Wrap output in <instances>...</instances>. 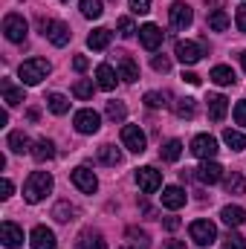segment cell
<instances>
[{"mask_svg": "<svg viewBox=\"0 0 246 249\" xmlns=\"http://www.w3.org/2000/svg\"><path fill=\"white\" fill-rule=\"evenodd\" d=\"M50 191H53V174L50 171H32L26 177V186H23L26 203H41Z\"/></svg>", "mask_w": 246, "mask_h": 249, "instance_id": "cell-1", "label": "cell"}, {"mask_svg": "<svg viewBox=\"0 0 246 249\" xmlns=\"http://www.w3.org/2000/svg\"><path fill=\"white\" fill-rule=\"evenodd\" d=\"M50 61H44V58H29V61L20 64V70H18V75H20V81L26 84V87H35V84H41L47 75H50Z\"/></svg>", "mask_w": 246, "mask_h": 249, "instance_id": "cell-2", "label": "cell"}, {"mask_svg": "<svg viewBox=\"0 0 246 249\" xmlns=\"http://www.w3.org/2000/svg\"><path fill=\"white\" fill-rule=\"evenodd\" d=\"M3 35H6L12 44H23V41H26V35H29V26H26L23 15L9 12V15L3 18Z\"/></svg>", "mask_w": 246, "mask_h": 249, "instance_id": "cell-3", "label": "cell"}, {"mask_svg": "<svg viewBox=\"0 0 246 249\" xmlns=\"http://www.w3.org/2000/svg\"><path fill=\"white\" fill-rule=\"evenodd\" d=\"M188 232H191V241L200 244V247H209V244L217 241V226L211 220H194L188 226Z\"/></svg>", "mask_w": 246, "mask_h": 249, "instance_id": "cell-4", "label": "cell"}, {"mask_svg": "<svg viewBox=\"0 0 246 249\" xmlns=\"http://www.w3.org/2000/svg\"><path fill=\"white\" fill-rule=\"evenodd\" d=\"M41 29H44V35L50 38V44L53 47H67L70 44V26L61 23V20H41Z\"/></svg>", "mask_w": 246, "mask_h": 249, "instance_id": "cell-5", "label": "cell"}, {"mask_svg": "<svg viewBox=\"0 0 246 249\" xmlns=\"http://www.w3.org/2000/svg\"><path fill=\"white\" fill-rule=\"evenodd\" d=\"M191 154L197 160H214L217 157V139L209 136V133H197L191 139Z\"/></svg>", "mask_w": 246, "mask_h": 249, "instance_id": "cell-6", "label": "cell"}, {"mask_svg": "<svg viewBox=\"0 0 246 249\" xmlns=\"http://www.w3.org/2000/svg\"><path fill=\"white\" fill-rule=\"evenodd\" d=\"M122 145L127 151H133V154H142L148 148V139H145V133H142L139 124H124L122 127Z\"/></svg>", "mask_w": 246, "mask_h": 249, "instance_id": "cell-7", "label": "cell"}, {"mask_svg": "<svg viewBox=\"0 0 246 249\" xmlns=\"http://www.w3.org/2000/svg\"><path fill=\"white\" fill-rule=\"evenodd\" d=\"M136 186L142 188L145 194H154L157 188L162 186V174H159L157 168H151V165H145V168H136Z\"/></svg>", "mask_w": 246, "mask_h": 249, "instance_id": "cell-8", "label": "cell"}, {"mask_svg": "<svg viewBox=\"0 0 246 249\" xmlns=\"http://www.w3.org/2000/svg\"><path fill=\"white\" fill-rule=\"evenodd\" d=\"M72 183L78 191H84V194H96V188H99V180H96V174L87 168V165H78V168H72Z\"/></svg>", "mask_w": 246, "mask_h": 249, "instance_id": "cell-9", "label": "cell"}, {"mask_svg": "<svg viewBox=\"0 0 246 249\" xmlns=\"http://www.w3.org/2000/svg\"><path fill=\"white\" fill-rule=\"evenodd\" d=\"M168 18H171V26H174V29H188V26H191V20H194V12H191V6H188V3L177 0V3H171Z\"/></svg>", "mask_w": 246, "mask_h": 249, "instance_id": "cell-10", "label": "cell"}, {"mask_svg": "<svg viewBox=\"0 0 246 249\" xmlns=\"http://www.w3.org/2000/svg\"><path fill=\"white\" fill-rule=\"evenodd\" d=\"M72 124H75L78 133H96V130L102 127V116L87 107V110H78V113L72 116Z\"/></svg>", "mask_w": 246, "mask_h": 249, "instance_id": "cell-11", "label": "cell"}, {"mask_svg": "<svg viewBox=\"0 0 246 249\" xmlns=\"http://www.w3.org/2000/svg\"><path fill=\"white\" fill-rule=\"evenodd\" d=\"M194 177H197L200 183H206V186H214V183L223 180V168H220L214 160H203V165L194 171Z\"/></svg>", "mask_w": 246, "mask_h": 249, "instance_id": "cell-12", "label": "cell"}, {"mask_svg": "<svg viewBox=\"0 0 246 249\" xmlns=\"http://www.w3.org/2000/svg\"><path fill=\"white\" fill-rule=\"evenodd\" d=\"M174 55L180 58L183 64H197L203 58V47L197 44V41H177V50H174Z\"/></svg>", "mask_w": 246, "mask_h": 249, "instance_id": "cell-13", "label": "cell"}, {"mask_svg": "<svg viewBox=\"0 0 246 249\" xmlns=\"http://www.w3.org/2000/svg\"><path fill=\"white\" fill-rule=\"evenodd\" d=\"M139 41H142V47L145 50H159V44H162V29L157 26V23H145L142 29H139Z\"/></svg>", "mask_w": 246, "mask_h": 249, "instance_id": "cell-14", "label": "cell"}, {"mask_svg": "<svg viewBox=\"0 0 246 249\" xmlns=\"http://www.w3.org/2000/svg\"><path fill=\"white\" fill-rule=\"evenodd\" d=\"M0 241H3V247H9V249H18L20 244H23V229L6 220V223L0 226Z\"/></svg>", "mask_w": 246, "mask_h": 249, "instance_id": "cell-15", "label": "cell"}, {"mask_svg": "<svg viewBox=\"0 0 246 249\" xmlns=\"http://www.w3.org/2000/svg\"><path fill=\"white\" fill-rule=\"evenodd\" d=\"M29 241H32V249H55V232L47 226H35Z\"/></svg>", "mask_w": 246, "mask_h": 249, "instance_id": "cell-16", "label": "cell"}, {"mask_svg": "<svg viewBox=\"0 0 246 249\" xmlns=\"http://www.w3.org/2000/svg\"><path fill=\"white\" fill-rule=\"evenodd\" d=\"M226 110H229V99L226 96H220V93L209 96V119L211 122H223L226 119Z\"/></svg>", "mask_w": 246, "mask_h": 249, "instance_id": "cell-17", "label": "cell"}, {"mask_svg": "<svg viewBox=\"0 0 246 249\" xmlns=\"http://www.w3.org/2000/svg\"><path fill=\"white\" fill-rule=\"evenodd\" d=\"M116 81H119V75H116V70H113L110 64H99V67H96V84H99L102 90H113Z\"/></svg>", "mask_w": 246, "mask_h": 249, "instance_id": "cell-18", "label": "cell"}, {"mask_svg": "<svg viewBox=\"0 0 246 249\" xmlns=\"http://www.w3.org/2000/svg\"><path fill=\"white\" fill-rule=\"evenodd\" d=\"M162 206H165V209H171V212L183 209V206H185V191L180 186H168L165 191H162Z\"/></svg>", "mask_w": 246, "mask_h": 249, "instance_id": "cell-19", "label": "cell"}, {"mask_svg": "<svg viewBox=\"0 0 246 249\" xmlns=\"http://www.w3.org/2000/svg\"><path fill=\"white\" fill-rule=\"evenodd\" d=\"M116 67H119V78L122 81H136L139 78V67H136V61L130 58V55H116Z\"/></svg>", "mask_w": 246, "mask_h": 249, "instance_id": "cell-20", "label": "cell"}, {"mask_svg": "<svg viewBox=\"0 0 246 249\" xmlns=\"http://www.w3.org/2000/svg\"><path fill=\"white\" fill-rule=\"evenodd\" d=\"M110 38H113V32L105 29V26H99V29H93V32L87 35V47H90V50H107V47H110Z\"/></svg>", "mask_w": 246, "mask_h": 249, "instance_id": "cell-21", "label": "cell"}, {"mask_svg": "<svg viewBox=\"0 0 246 249\" xmlns=\"http://www.w3.org/2000/svg\"><path fill=\"white\" fill-rule=\"evenodd\" d=\"M209 78H211L214 84H220V87H229V84H235V81H238L235 70H232V67H226V64H217V67L209 72Z\"/></svg>", "mask_w": 246, "mask_h": 249, "instance_id": "cell-22", "label": "cell"}, {"mask_svg": "<svg viewBox=\"0 0 246 249\" xmlns=\"http://www.w3.org/2000/svg\"><path fill=\"white\" fill-rule=\"evenodd\" d=\"M0 90H3V102H6L9 107H15V105L26 102V99H23V87H15L9 78H3V81H0Z\"/></svg>", "mask_w": 246, "mask_h": 249, "instance_id": "cell-23", "label": "cell"}, {"mask_svg": "<svg viewBox=\"0 0 246 249\" xmlns=\"http://www.w3.org/2000/svg\"><path fill=\"white\" fill-rule=\"evenodd\" d=\"M220 217H223V223H226L229 229H235V226H241V223L246 220V212L241 209V206H223Z\"/></svg>", "mask_w": 246, "mask_h": 249, "instance_id": "cell-24", "label": "cell"}, {"mask_svg": "<svg viewBox=\"0 0 246 249\" xmlns=\"http://www.w3.org/2000/svg\"><path fill=\"white\" fill-rule=\"evenodd\" d=\"M38 162H47V160H53L55 157V145L50 142V139H38L35 145H32V151H29Z\"/></svg>", "mask_w": 246, "mask_h": 249, "instance_id": "cell-25", "label": "cell"}, {"mask_svg": "<svg viewBox=\"0 0 246 249\" xmlns=\"http://www.w3.org/2000/svg\"><path fill=\"white\" fill-rule=\"evenodd\" d=\"M209 29L226 32V29H229V15H226L223 9H211V12H209Z\"/></svg>", "mask_w": 246, "mask_h": 249, "instance_id": "cell-26", "label": "cell"}, {"mask_svg": "<svg viewBox=\"0 0 246 249\" xmlns=\"http://www.w3.org/2000/svg\"><path fill=\"white\" fill-rule=\"evenodd\" d=\"M99 162L102 165H119L122 162V151L113 148V145H102L99 148Z\"/></svg>", "mask_w": 246, "mask_h": 249, "instance_id": "cell-27", "label": "cell"}, {"mask_svg": "<svg viewBox=\"0 0 246 249\" xmlns=\"http://www.w3.org/2000/svg\"><path fill=\"white\" fill-rule=\"evenodd\" d=\"M9 148H12L15 154H23V151H32V148H29V136H26L23 130H12V133H9Z\"/></svg>", "mask_w": 246, "mask_h": 249, "instance_id": "cell-28", "label": "cell"}, {"mask_svg": "<svg viewBox=\"0 0 246 249\" xmlns=\"http://www.w3.org/2000/svg\"><path fill=\"white\" fill-rule=\"evenodd\" d=\"M159 157H162L165 162H177V160L183 157V142H180V139H171V142H165V148L159 151Z\"/></svg>", "mask_w": 246, "mask_h": 249, "instance_id": "cell-29", "label": "cell"}, {"mask_svg": "<svg viewBox=\"0 0 246 249\" xmlns=\"http://www.w3.org/2000/svg\"><path fill=\"white\" fill-rule=\"evenodd\" d=\"M223 186L229 194H246V177L244 174H238V171H232L226 180H223Z\"/></svg>", "mask_w": 246, "mask_h": 249, "instance_id": "cell-30", "label": "cell"}, {"mask_svg": "<svg viewBox=\"0 0 246 249\" xmlns=\"http://www.w3.org/2000/svg\"><path fill=\"white\" fill-rule=\"evenodd\" d=\"M47 107H50L55 116H64V113L70 110V102H67V96H61V93H50V96H47Z\"/></svg>", "mask_w": 246, "mask_h": 249, "instance_id": "cell-31", "label": "cell"}, {"mask_svg": "<svg viewBox=\"0 0 246 249\" xmlns=\"http://www.w3.org/2000/svg\"><path fill=\"white\" fill-rule=\"evenodd\" d=\"M223 142H226L232 151H244V148H246V136L241 133V130H232V127H226V130H223Z\"/></svg>", "mask_w": 246, "mask_h": 249, "instance_id": "cell-32", "label": "cell"}, {"mask_svg": "<svg viewBox=\"0 0 246 249\" xmlns=\"http://www.w3.org/2000/svg\"><path fill=\"white\" fill-rule=\"evenodd\" d=\"M75 214H78V209L70 206V203H58V206L53 209V217H55L58 223H70V220H75Z\"/></svg>", "mask_w": 246, "mask_h": 249, "instance_id": "cell-33", "label": "cell"}, {"mask_svg": "<svg viewBox=\"0 0 246 249\" xmlns=\"http://www.w3.org/2000/svg\"><path fill=\"white\" fill-rule=\"evenodd\" d=\"M78 9H81V15H84V18H93V20H96V18H102V12H105V9H102V0H81V3H78Z\"/></svg>", "mask_w": 246, "mask_h": 249, "instance_id": "cell-34", "label": "cell"}, {"mask_svg": "<svg viewBox=\"0 0 246 249\" xmlns=\"http://www.w3.org/2000/svg\"><path fill=\"white\" fill-rule=\"evenodd\" d=\"M105 113H107V119H110V122H124V116H127V107H124L122 102H107Z\"/></svg>", "mask_w": 246, "mask_h": 249, "instance_id": "cell-35", "label": "cell"}, {"mask_svg": "<svg viewBox=\"0 0 246 249\" xmlns=\"http://www.w3.org/2000/svg\"><path fill=\"white\" fill-rule=\"evenodd\" d=\"M72 96H75V99H93V81L78 78V81L72 84Z\"/></svg>", "mask_w": 246, "mask_h": 249, "instance_id": "cell-36", "label": "cell"}, {"mask_svg": "<svg viewBox=\"0 0 246 249\" xmlns=\"http://www.w3.org/2000/svg\"><path fill=\"white\" fill-rule=\"evenodd\" d=\"M194 113H197V105H194V99H180L177 102V116L180 119H194Z\"/></svg>", "mask_w": 246, "mask_h": 249, "instance_id": "cell-37", "label": "cell"}, {"mask_svg": "<svg viewBox=\"0 0 246 249\" xmlns=\"http://www.w3.org/2000/svg\"><path fill=\"white\" fill-rule=\"evenodd\" d=\"M81 249H107L102 235H84L81 238Z\"/></svg>", "mask_w": 246, "mask_h": 249, "instance_id": "cell-38", "label": "cell"}, {"mask_svg": "<svg viewBox=\"0 0 246 249\" xmlns=\"http://www.w3.org/2000/svg\"><path fill=\"white\" fill-rule=\"evenodd\" d=\"M130 9H133V15H148L151 12V0H130Z\"/></svg>", "mask_w": 246, "mask_h": 249, "instance_id": "cell-39", "label": "cell"}, {"mask_svg": "<svg viewBox=\"0 0 246 249\" xmlns=\"http://www.w3.org/2000/svg\"><path fill=\"white\" fill-rule=\"evenodd\" d=\"M119 32H122V38H130V35L136 32V26H133L130 18H119Z\"/></svg>", "mask_w": 246, "mask_h": 249, "instance_id": "cell-40", "label": "cell"}, {"mask_svg": "<svg viewBox=\"0 0 246 249\" xmlns=\"http://www.w3.org/2000/svg\"><path fill=\"white\" fill-rule=\"evenodd\" d=\"M151 67H154L157 72H168V70H171V61H168L165 55H154V61H151Z\"/></svg>", "mask_w": 246, "mask_h": 249, "instance_id": "cell-41", "label": "cell"}, {"mask_svg": "<svg viewBox=\"0 0 246 249\" xmlns=\"http://www.w3.org/2000/svg\"><path fill=\"white\" fill-rule=\"evenodd\" d=\"M235 122L241 124V127H246V102H238L235 105Z\"/></svg>", "mask_w": 246, "mask_h": 249, "instance_id": "cell-42", "label": "cell"}, {"mask_svg": "<svg viewBox=\"0 0 246 249\" xmlns=\"http://www.w3.org/2000/svg\"><path fill=\"white\" fill-rule=\"evenodd\" d=\"M226 241H229L235 249H246V238H244V235H238V232H229V235H226Z\"/></svg>", "mask_w": 246, "mask_h": 249, "instance_id": "cell-43", "label": "cell"}, {"mask_svg": "<svg viewBox=\"0 0 246 249\" xmlns=\"http://www.w3.org/2000/svg\"><path fill=\"white\" fill-rule=\"evenodd\" d=\"M145 105H148V107H162L165 102H162L159 93H145Z\"/></svg>", "mask_w": 246, "mask_h": 249, "instance_id": "cell-44", "label": "cell"}, {"mask_svg": "<svg viewBox=\"0 0 246 249\" xmlns=\"http://www.w3.org/2000/svg\"><path fill=\"white\" fill-rule=\"evenodd\" d=\"M127 238H130L133 244H142V247H148V235H145V232H136V229H127Z\"/></svg>", "mask_w": 246, "mask_h": 249, "instance_id": "cell-45", "label": "cell"}, {"mask_svg": "<svg viewBox=\"0 0 246 249\" xmlns=\"http://www.w3.org/2000/svg\"><path fill=\"white\" fill-rule=\"evenodd\" d=\"M235 23H238V29H241V32H246V3L238 9V15H235Z\"/></svg>", "mask_w": 246, "mask_h": 249, "instance_id": "cell-46", "label": "cell"}, {"mask_svg": "<svg viewBox=\"0 0 246 249\" xmlns=\"http://www.w3.org/2000/svg\"><path fill=\"white\" fill-rule=\"evenodd\" d=\"M12 191H15L12 180H6V177H3V183H0V197H3V200H9V197H12Z\"/></svg>", "mask_w": 246, "mask_h": 249, "instance_id": "cell-47", "label": "cell"}, {"mask_svg": "<svg viewBox=\"0 0 246 249\" xmlns=\"http://www.w3.org/2000/svg\"><path fill=\"white\" fill-rule=\"evenodd\" d=\"M162 223H165V229H168V232H177V229H180V217H165Z\"/></svg>", "mask_w": 246, "mask_h": 249, "instance_id": "cell-48", "label": "cell"}, {"mask_svg": "<svg viewBox=\"0 0 246 249\" xmlns=\"http://www.w3.org/2000/svg\"><path fill=\"white\" fill-rule=\"evenodd\" d=\"M72 67H75L78 72H84V70H87V58H84V55H75V58H72Z\"/></svg>", "mask_w": 246, "mask_h": 249, "instance_id": "cell-49", "label": "cell"}, {"mask_svg": "<svg viewBox=\"0 0 246 249\" xmlns=\"http://www.w3.org/2000/svg\"><path fill=\"white\" fill-rule=\"evenodd\" d=\"M183 81H188V84H200V75H197V72H183Z\"/></svg>", "mask_w": 246, "mask_h": 249, "instance_id": "cell-50", "label": "cell"}, {"mask_svg": "<svg viewBox=\"0 0 246 249\" xmlns=\"http://www.w3.org/2000/svg\"><path fill=\"white\" fill-rule=\"evenodd\" d=\"M162 249H185V244H180V241H165Z\"/></svg>", "mask_w": 246, "mask_h": 249, "instance_id": "cell-51", "label": "cell"}, {"mask_svg": "<svg viewBox=\"0 0 246 249\" xmlns=\"http://www.w3.org/2000/svg\"><path fill=\"white\" fill-rule=\"evenodd\" d=\"M241 64H244V70H246V50L241 53Z\"/></svg>", "mask_w": 246, "mask_h": 249, "instance_id": "cell-52", "label": "cell"}, {"mask_svg": "<svg viewBox=\"0 0 246 249\" xmlns=\"http://www.w3.org/2000/svg\"><path fill=\"white\" fill-rule=\"evenodd\" d=\"M223 249H235V247H232V244H229V241H226V247H223Z\"/></svg>", "mask_w": 246, "mask_h": 249, "instance_id": "cell-53", "label": "cell"}, {"mask_svg": "<svg viewBox=\"0 0 246 249\" xmlns=\"http://www.w3.org/2000/svg\"><path fill=\"white\" fill-rule=\"evenodd\" d=\"M122 249H127V247H122Z\"/></svg>", "mask_w": 246, "mask_h": 249, "instance_id": "cell-54", "label": "cell"}]
</instances>
